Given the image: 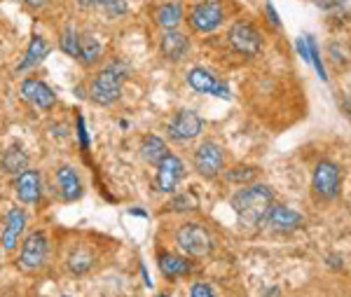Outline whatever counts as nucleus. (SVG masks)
Listing matches in <instances>:
<instances>
[{"mask_svg": "<svg viewBox=\"0 0 351 297\" xmlns=\"http://www.w3.org/2000/svg\"><path fill=\"white\" fill-rule=\"evenodd\" d=\"M47 54H49L47 40H45L43 36H33V38H31V43H28V49H26L24 61H21V64L16 66V73H24V71H28V68L43 64L45 56H47Z\"/></svg>", "mask_w": 351, "mask_h": 297, "instance_id": "19", "label": "nucleus"}, {"mask_svg": "<svg viewBox=\"0 0 351 297\" xmlns=\"http://www.w3.org/2000/svg\"><path fill=\"white\" fill-rule=\"evenodd\" d=\"M14 194L21 204H38L43 197V178L40 171L26 169L14 176Z\"/></svg>", "mask_w": 351, "mask_h": 297, "instance_id": "11", "label": "nucleus"}, {"mask_svg": "<svg viewBox=\"0 0 351 297\" xmlns=\"http://www.w3.org/2000/svg\"><path fill=\"white\" fill-rule=\"evenodd\" d=\"M59 45L68 56H73V59L80 56V33L75 31V26H66L64 31H61Z\"/></svg>", "mask_w": 351, "mask_h": 297, "instance_id": "25", "label": "nucleus"}, {"mask_svg": "<svg viewBox=\"0 0 351 297\" xmlns=\"http://www.w3.org/2000/svg\"><path fill=\"white\" fill-rule=\"evenodd\" d=\"M94 262H96V255L92 253V248H87V246H75V248L68 253L66 267L71 274L80 276V274H87L89 270H92Z\"/></svg>", "mask_w": 351, "mask_h": 297, "instance_id": "18", "label": "nucleus"}, {"mask_svg": "<svg viewBox=\"0 0 351 297\" xmlns=\"http://www.w3.org/2000/svg\"><path fill=\"white\" fill-rule=\"evenodd\" d=\"M298 52H300V56H302L304 61H311V56H309V45H307V38H300V40H298Z\"/></svg>", "mask_w": 351, "mask_h": 297, "instance_id": "30", "label": "nucleus"}, {"mask_svg": "<svg viewBox=\"0 0 351 297\" xmlns=\"http://www.w3.org/2000/svg\"><path fill=\"white\" fill-rule=\"evenodd\" d=\"M0 185H3V180H0Z\"/></svg>", "mask_w": 351, "mask_h": 297, "instance_id": "39", "label": "nucleus"}, {"mask_svg": "<svg viewBox=\"0 0 351 297\" xmlns=\"http://www.w3.org/2000/svg\"><path fill=\"white\" fill-rule=\"evenodd\" d=\"M265 10H267V16H269V21H271V24H274V26H281V21H279V14H276L274 5H271L269 0H267V3H265Z\"/></svg>", "mask_w": 351, "mask_h": 297, "instance_id": "32", "label": "nucleus"}, {"mask_svg": "<svg viewBox=\"0 0 351 297\" xmlns=\"http://www.w3.org/2000/svg\"><path fill=\"white\" fill-rule=\"evenodd\" d=\"M26 230V211L14 206L10 209L8 218H5V227H3V239H0V243H3L5 250H14L16 243H19V237L24 234Z\"/></svg>", "mask_w": 351, "mask_h": 297, "instance_id": "14", "label": "nucleus"}, {"mask_svg": "<svg viewBox=\"0 0 351 297\" xmlns=\"http://www.w3.org/2000/svg\"><path fill=\"white\" fill-rule=\"evenodd\" d=\"M316 5L324 10H330V8H337V0H316Z\"/></svg>", "mask_w": 351, "mask_h": 297, "instance_id": "34", "label": "nucleus"}, {"mask_svg": "<svg viewBox=\"0 0 351 297\" xmlns=\"http://www.w3.org/2000/svg\"><path fill=\"white\" fill-rule=\"evenodd\" d=\"M225 19V12L223 8H220V3L216 0H204V3L195 5L190 12V24L195 31L199 33H211L216 31V28L223 24Z\"/></svg>", "mask_w": 351, "mask_h": 297, "instance_id": "8", "label": "nucleus"}, {"mask_svg": "<svg viewBox=\"0 0 351 297\" xmlns=\"http://www.w3.org/2000/svg\"><path fill=\"white\" fill-rule=\"evenodd\" d=\"M21 96H24L31 106L40 108V110H49V108H54L56 104V94L38 78H28L21 82Z\"/></svg>", "mask_w": 351, "mask_h": 297, "instance_id": "13", "label": "nucleus"}, {"mask_svg": "<svg viewBox=\"0 0 351 297\" xmlns=\"http://www.w3.org/2000/svg\"><path fill=\"white\" fill-rule=\"evenodd\" d=\"M171 211H192V209H197V199H195V194H178V197H173L171 199Z\"/></svg>", "mask_w": 351, "mask_h": 297, "instance_id": "27", "label": "nucleus"}, {"mask_svg": "<svg viewBox=\"0 0 351 297\" xmlns=\"http://www.w3.org/2000/svg\"><path fill=\"white\" fill-rule=\"evenodd\" d=\"M190 297H216V293L208 283H195L190 290Z\"/></svg>", "mask_w": 351, "mask_h": 297, "instance_id": "29", "label": "nucleus"}, {"mask_svg": "<svg viewBox=\"0 0 351 297\" xmlns=\"http://www.w3.org/2000/svg\"><path fill=\"white\" fill-rule=\"evenodd\" d=\"M127 75H129V66L122 59L110 61L104 71H99V75L89 84V99L99 106H112L115 101H120L122 84Z\"/></svg>", "mask_w": 351, "mask_h": 297, "instance_id": "2", "label": "nucleus"}, {"mask_svg": "<svg viewBox=\"0 0 351 297\" xmlns=\"http://www.w3.org/2000/svg\"><path fill=\"white\" fill-rule=\"evenodd\" d=\"M0 169L5 174H12V176H19L21 171L28 169V155L21 150L19 145H12L0 155Z\"/></svg>", "mask_w": 351, "mask_h": 297, "instance_id": "21", "label": "nucleus"}, {"mask_svg": "<svg viewBox=\"0 0 351 297\" xmlns=\"http://www.w3.org/2000/svg\"><path fill=\"white\" fill-rule=\"evenodd\" d=\"M202 129H204V119L195 110H178L169 119V136L178 143L197 139L202 134Z\"/></svg>", "mask_w": 351, "mask_h": 297, "instance_id": "7", "label": "nucleus"}, {"mask_svg": "<svg viewBox=\"0 0 351 297\" xmlns=\"http://www.w3.org/2000/svg\"><path fill=\"white\" fill-rule=\"evenodd\" d=\"M167 155H169V147H167V143L160 139V136L150 134V136H145V139L141 141V157H143L148 164H152V167H157V164H160Z\"/></svg>", "mask_w": 351, "mask_h": 297, "instance_id": "22", "label": "nucleus"}, {"mask_svg": "<svg viewBox=\"0 0 351 297\" xmlns=\"http://www.w3.org/2000/svg\"><path fill=\"white\" fill-rule=\"evenodd\" d=\"M157 265H160V270L167 278L185 276V274H190V270H192L190 262L185 258H180V255H176V253H160Z\"/></svg>", "mask_w": 351, "mask_h": 297, "instance_id": "20", "label": "nucleus"}, {"mask_svg": "<svg viewBox=\"0 0 351 297\" xmlns=\"http://www.w3.org/2000/svg\"><path fill=\"white\" fill-rule=\"evenodd\" d=\"M77 136H80V141H82V147H87L89 139H87V129H84V119L80 115H77Z\"/></svg>", "mask_w": 351, "mask_h": 297, "instance_id": "31", "label": "nucleus"}, {"mask_svg": "<svg viewBox=\"0 0 351 297\" xmlns=\"http://www.w3.org/2000/svg\"><path fill=\"white\" fill-rule=\"evenodd\" d=\"M110 0H80L82 8H99V10H106V5H108Z\"/></svg>", "mask_w": 351, "mask_h": 297, "instance_id": "33", "label": "nucleus"}, {"mask_svg": "<svg viewBox=\"0 0 351 297\" xmlns=\"http://www.w3.org/2000/svg\"><path fill=\"white\" fill-rule=\"evenodd\" d=\"M258 176V169L256 167H237L225 174V178L230 182H251L253 178Z\"/></svg>", "mask_w": 351, "mask_h": 297, "instance_id": "26", "label": "nucleus"}, {"mask_svg": "<svg viewBox=\"0 0 351 297\" xmlns=\"http://www.w3.org/2000/svg\"><path fill=\"white\" fill-rule=\"evenodd\" d=\"M176 243L188 255H195V258H204L213 248L211 234L199 222H185V225H180L178 232H176Z\"/></svg>", "mask_w": 351, "mask_h": 297, "instance_id": "3", "label": "nucleus"}, {"mask_svg": "<svg viewBox=\"0 0 351 297\" xmlns=\"http://www.w3.org/2000/svg\"><path fill=\"white\" fill-rule=\"evenodd\" d=\"M274 206V194L267 185H246L232 197V209L241 225L253 227L265 222V215Z\"/></svg>", "mask_w": 351, "mask_h": 297, "instance_id": "1", "label": "nucleus"}, {"mask_svg": "<svg viewBox=\"0 0 351 297\" xmlns=\"http://www.w3.org/2000/svg\"><path fill=\"white\" fill-rule=\"evenodd\" d=\"M339 187H342V169L335 162H328V159L316 164L314 176H311V190H314L316 197L335 199L339 194Z\"/></svg>", "mask_w": 351, "mask_h": 297, "instance_id": "4", "label": "nucleus"}, {"mask_svg": "<svg viewBox=\"0 0 351 297\" xmlns=\"http://www.w3.org/2000/svg\"><path fill=\"white\" fill-rule=\"evenodd\" d=\"M337 3H339V0H337Z\"/></svg>", "mask_w": 351, "mask_h": 297, "instance_id": "40", "label": "nucleus"}, {"mask_svg": "<svg viewBox=\"0 0 351 297\" xmlns=\"http://www.w3.org/2000/svg\"><path fill=\"white\" fill-rule=\"evenodd\" d=\"M47 250H49V243H47V237L45 232H31L28 237L24 239L21 243V250H19V265L24 270L33 272V270H40L47 260Z\"/></svg>", "mask_w": 351, "mask_h": 297, "instance_id": "6", "label": "nucleus"}, {"mask_svg": "<svg viewBox=\"0 0 351 297\" xmlns=\"http://www.w3.org/2000/svg\"><path fill=\"white\" fill-rule=\"evenodd\" d=\"M56 185H59V192L64 197V202H77L82 197V180L80 174H77L73 167L64 164L59 171H56Z\"/></svg>", "mask_w": 351, "mask_h": 297, "instance_id": "17", "label": "nucleus"}, {"mask_svg": "<svg viewBox=\"0 0 351 297\" xmlns=\"http://www.w3.org/2000/svg\"><path fill=\"white\" fill-rule=\"evenodd\" d=\"M330 54H332V61L339 66H344L347 61L351 59V47H347V45H342V43H332L330 45Z\"/></svg>", "mask_w": 351, "mask_h": 297, "instance_id": "28", "label": "nucleus"}, {"mask_svg": "<svg viewBox=\"0 0 351 297\" xmlns=\"http://www.w3.org/2000/svg\"><path fill=\"white\" fill-rule=\"evenodd\" d=\"M185 176V167L176 155H167L157 164V190L160 192H173L176 185L180 182V178Z\"/></svg>", "mask_w": 351, "mask_h": 297, "instance_id": "12", "label": "nucleus"}, {"mask_svg": "<svg viewBox=\"0 0 351 297\" xmlns=\"http://www.w3.org/2000/svg\"><path fill=\"white\" fill-rule=\"evenodd\" d=\"M265 222L274 232H291L302 225V215L288 206H271L269 213L265 215Z\"/></svg>", "mask_w": 351, "mask_h": 297, "instance_id": "16", "label": "nucleus"}, {"mask_svg": "<svg viewBox=\"0 0 351 297\" xmlns=\"http://www.w3.org/2000/svg\"><path fill=\"white\" fill-rule=\"evenodd\" d=\"M188 84L195 91H199V94H213V96H218V99H230L232 96L228 84L202 66L192 68V71L188 73Z\"/></svg>", "mask_w": 351, "mask_h": 297, "instance_id": "10", "label": "nucleus"}, {"mask_svg": "<svg viewBox=\"0 0 351 297\" xmlns=\"http://www.w3.org/2000/svg\"><path fill=\"white\" fill-rule=\"evenodd\" d=\"M190 49V40L185 33L176 31V28H171V31H164V36L160 38V52L167 61H180L185 54H188Z\"/></svg>", "mask_w": 351, "mask_h": 297, "instance_id": "15", "label": "nucleus"}, {"mask_svg": "<svg viewBox=\"0 0 351 297\" xmlns=\"http://www.w3.org/2000/svg\"><path fill=\"white\" fill-rule=\"evenodd\" d=\"M230 43L237 52L246 54V56H258L260 49H263V38H260V33L251 24H246V21H237V24L230 28Z\"/></svg>", "mask_w": 351, "mask_h": 297, "instance_id": "9", "label": "nucleus"}, {"mask_svg": "<svg viewBox=\"0 0 351 297\" xmlns=\"http://www.w3.org/2000/svg\"><path fill=\"white\" fill-rule=\"evenodd\" d=\"M157 297H169V295H157Z\"/></svg>", "mask_w": 351, "mask_h": 297, "instance_id": "37", "label": "nucleus"}, {"mask_svg": "<svg viewBox=\"0 0 351 297\" xmlns=\"http://www.w3.org/2000/svg\"><path fill=\"white\" fill-rule=\"evenodd\" d=\"M28 8H43V5H47V0H24Z\"/></svg>", "mask_w": 351, "mask_h": 297, "instance_id": "35", "label": "nucleus"}, {"mask_svg": "<svg viewBox=\"0 0 351 297\" xmlns=\"http://www.w3.org/2000/svg\"><path fill=\"white\" fill-rule=\"evenodd\" d=\"M192 164H195L197 174H199L202 178H216L225 167L223 147H220L216 141H204L202 145L195 150Z\"/></svg>", "mask_w": 351, "mask_h": 297, "instance_id": "5", "label": "nucleus"}, {"mask_svg": "<svg viewBox=\"0 0 351 297\" xmlns=\"http://www.w3.org/2000/svg\"><path fill=\"white\" fill-rule=\"evenodd\" d=\"M180 19H183V8H180V3H176V0L164 3L155 10V21L164 28V31L176 28L180 24Z\"/></svg>", "mask_w": 351, "mask_h": 297, "instance_id": "23", "label": "nucleus"}, {"mask_svg": "<svg viewBox=\"0 0 351 297\" xmlns=\"http://www.w3.org/2000/svg\"><path fill=\"white\" fill-rule=\"evenodd\" d=\"M61 297H71V295H61Z\"/></svg>", "mask_w": 351, "mask_h": 297, "instance_id": "38", "label": "nucleus"}, {"mask_svg": "<svg viewBox=\"0 0 351 297\" xmlns=\"http://www.w3.org/2000/svg\"><path fill=\"white\" fill-rule=\"evenodd\" d=\"M101 52H104V47H101L99 38L92 36V33H80V56H77V61L82 66H94L101 59Z\"/></svg>", "mask_w": 351, "mask_h": 297, "instance_id": "24", "label": "nucleus"}, {"mask_svg": "<svg viewBox=\"0 0 351 297\" xmlns=\"http://www.w3.org/2000/svg\"><path fill=\"white\" fill-rule=\"evenodd\" d=\"M328 262H330V267H342V260L335 258V255H330V258H328Z\"/></svg>", "mask_w": 351, "mask_h": 297, "instance_id": "36", "label": "nucleus"}]
</instances>
